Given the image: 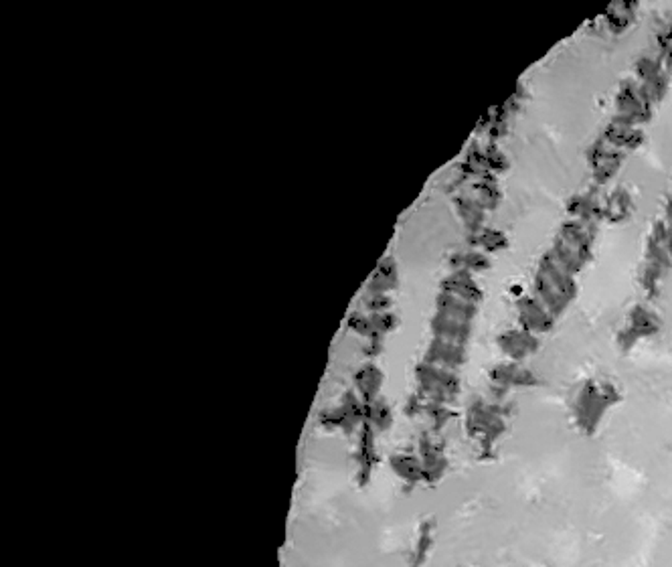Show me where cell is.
Here are the masks:
<instances>
[{"instance_id":"52a82bcc","label":"cell","mask_w":672,"mask_h":567,"mask_svg":"<svg viewBox=\"0 0 672 567\" xmlns=\"http://www.w3.org/2000/svg\"><path fill=\"white\" fill-rule=\"evenodd\" d=\"M630 209H632V203H630L627 193L626 191H620V189H618V191L610 197V203H608V207L603 209V213H606V215L620 213V219H622V215H627V213H630Z\"/></svg>"},{"instance_id":"ba28073f","label":"cell","mask_w":672,"mask_h":567,"mask_svg":"<svg viewBox=\"0 0 672 567\" xmlns=\"http://www.w3.org/2000/svg\"><path fill=\"white\" fill-rule=\"evenodd\" d=\"M482 243H484L486 250L498 252V250H502V248L506 245V239H504L502 233H498V231H494V229H486V231L482 233Z\"/></svg>"},{"instance_id":"5b68a950","label":"cell","mask_w":672,"mask_h":567,"mask_svg":"<svg viewBox=\"0 0 672 567\" xmlns=\"http://www.w3.org/2000/svg\"><path fill=\"white\" fill-rule=\"evenodd\" d=\"M606 140L612 142L614 146H627V148H636L642 140V134L636 132L634 128H626V126H618L612 124L608 132H606Z\"/></svg>"},{"instance_id":"8992f818","label":"cell","mask_w":672,"mask_h":567,"mask_svg":"<svg viewBox=\"0 0 672 567\" xmlns=\"http://www.w3.org/2000/svg\"><path fill=\"white\" fill-rule=\"evenodd\" d=\"M632 330L636 335H650L652 330L658 328V320L654 318V314H650L648 310H644V306H636L632 312Z\"/></svg>"},{"instance_id":"6da1fadb","label":"cell","mask_w":672,"mask_h":567,"mask_svg":"<svg viewBox=\"0 0 672 567\" xmlns=\"http://www.w3.org/2000/svg\"><path fill=\"white\" fill-rule=\"evenodd\" d=\"M540 274L547 278V282L557 290V294H559L565 302L573 298V294H575V284H573L571 276H569L565 269H561L551 256H545V258H543V262H540Z\"/></svg>"},{"instance_id":"3957f363","label":"cell","mask_w":672,"mask_h":567,"mask_svg":"<svg viewBox=\"0 0 672 567\" xmlns=\"http://www.w3.org/2000/svg\"><path fill=\"white\" fill-rule=\"evenodd\" d=\"M500 345H502L504 352L512 354L514 359L525 357L527 352L535 350V347H537L535 339H533L529 333H521V330H510V333H506V335L500 339Z\"/></svg>"},{"instance_id":"277c9868","label":"cell","mask_w":672,"mask_h":567,"mask_svg":"<svg viewBox=\"0 0 672 567\" xmlns=\"http://www.w3.org/2000/svg\"><path fill=\"white\" fill-rule=\"evenodd\" d=\"M551 258L555 260V263H557L561 269H565L569 276L575 274V272L583 265V262H585V260L582 258V254H580L577 250L569 248L561 237L557 239V243H555V248H553V252H551Z\"/></svg>"},{"instance_id":"7a4b0ae2","label":"cell","mask_w":672,"mask_h":567,"mask_svg":"<svg viewBox=\"0 0 672 567\" xmlns=\"http://www.w3.org/2000/svg\"><path fill=\"white\" fill-rule=\"evenodd\" d=\"M521 322L529 330L545 333L553 324V314L535 298H525L521 300Z\"/></svg>"},{"instance_id":"9c48e42d","label":"cell","mask_w":672,"mask_h":567,"mask_svg":"<svg viewBox=\"0 0 672 567\" xmlns=\"http://www.w3.org/2000/svg\"><path fill=\"white\" fill-rule=\"evenodd\" d=\"M667 221H669V225H672V199L667 205Z\"/></svg>"}]
</instances>
